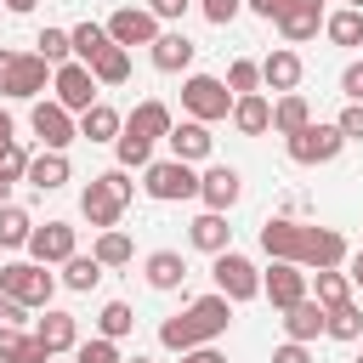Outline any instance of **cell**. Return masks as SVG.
<instances>
[{"instance_id": "obj_1", "label": "cell", "mask_w": 363, "mask_h": 363, "mask_svg": "<svg viewBox=\"0 0 363 363\" xmlns=\"http://www.w3.org/2000/svg\"><path fill=\"white\" fill-rule=\"evenodd\" d=\"M261 250L272 261H289V267H306V272H329V267H346L352 250L335 227H318V221H295V216H272L261 221Z\"/></svg>"}, {"instance_id": "obj_2", "label": "cell", "mask_w": 363, "mask_h": 363, "mask_svg": "<svg viewBox=\"0 0 363 363\" xmlns=\"http://www.w3.org/2000/svg\"><path fill=\"white\" fill-rule=\"evenodd\" d=\"M227 323H233V301L221 289H210V295L187 301L176 318L159 323V346L164 352H199V346H216L227 335Z\"/></svg>"}, {"instance_id": "obj_3", "label": "cell", "mask_w": 363, "mask_h": 363, "mask_svg": "<svg viewBox=\"0 0 363 363\" xmlns=\"http://www.w3.org/2000/svg\"><path fill=\"white\" fill-rule=\"evenodd\" d=\"M130 176L113 164V170H102V176H91L85 182V193H79V216L96 227V233H108V227H119V216H125V204H130Z\"/></svg>"}, {"instance_id": "obj_4", "label": "cell", "mask_w": 363, "mask_h": 363, "mask_svg": "<svg viewBox=\"0 0 363 363\" xmlns=\"http://www.w3.org/2000/svg\"><path fill=\"white\" fill-rule=\"evenodd\" d=\"M51 74L57 68L40 51H0V96H11V102H40Z\"/></svg>"}, {"instance_id": "obj_5", "label": "cell", "mask_w": 363, "mask_h": 363, "mask_svg": "<svg viewBox=\"0 0 363 363\" xmlns=\"http://www.w3.org/2000/svg\"><path fill=\"white\" fill-rule=\"evenodd\" d=\"M0 289H6V301L28 306V312H45L51 295H57V278H51L40 261H6V267H0Z\"/></svg>"}, {"instance_id": "obj_6", "label": "cell", "mask_w": 363, "mask_h": 363, "mask_svg": "<svg viewBox=\"0 0 363 363\" xmlns=\"http://www.w3.org/2000/svg\"><path fill=\"white\" fill-rule=\"evenodd\" d=\"M233 91H227V79H216V74H187L182 79V108H187V119H199V125H216V119H233Z\"/></svg>"}, {"instance_id": "obj_7", "label": "cell", "mask_w": 363, "mask_h": 363, "mask_svg": "<svg viewBox=\"0 0 363 363\" xmlns=\"http://www.w3.org/2000/svg\"><path fill=\"white\" fill-rule=\"evenodd\" d=\"M142 193L159 204H187V199H199V170L182 159H153L142 170Z\"/></svg>"}, {"instance_id": "obj_8", "label": "cell", "mask_w": 363, "mask_h": 363, "mask_svg": "<svg viewBox=\"0 0 363 363\" xmlns=\"http://www.w3.org/2000/svg\"><path fill=\"white\" fill-rule=\"evenodd\" d=\"M210 272H216V289H221L233 306H244V301L261 295V272H255V261L238 255V250H221V255L210 261Z\"/></svg>"}, {"instance_id": "obj_9", "label": "cell", "mask_w": 363, "mask_h": 363, "mask_svg": "<svg viewBox=\"0 0 363 363\" xmlns=\"http://www.w3.org/2000/svg\"><path fill=\"white\" fill-rule=\"evenodd\" d=\"M284 147H289V159H295V164H329V159H340L346 136H340V125H323V119H312L306 130L284 136Z\"/></svg>"}, {"instance_id": "obj_10", "label": "cell", "mask_w": 363, "mask_h": 363, "mask_svg": "<svg viewBox=\"0 0 363 363\" xmlns=\"http://www.w3.org/2000/svg\"><path fill=\"white\" fill-rule=\"evenodd\" d=\"M51 102H62L68 113L96 108V102H102V96H96V74H91L85 62H62V68L51 74Z\"/></svg>"}, {"instance_id": "obj_11", "label": "cell", "mask_w": 363, "mask_h": 363, "mask_svg": "<svg viewBox=\"0 0 363 363\" xmlns=\"http://www.w3.org/2000/svg\"><path fill=\"white\" fill-rule=\"evenodd\" d=\"M28 130L40 136V147H51V153H68V142L79 136V119H74L62 102H34V108H28Z\"/></svg>"}, {"instance_id": "obj_12", "label": "cell", "mask_w": 363, "mask_h": 363, "mask_svg": "<svg viewBox=\"0 0 363 363\" xmlns=\"http://www.w3.org/2000/svg\"><path fill=\"white\" fill-rule=\"evenodd\" d=\"M102 28H108V40H113V45H125V51H130V45H153V40L164 34V28H159V17H153L147 6H119Z\"/></svg>"}, {"instance_id": "obj_13", "label": "cell", "mask_w": 363, "mask_h": 363, "mask_svg": "<svg viewBox=\"0 0 363 363\" xmlns=\"http://www.w3.org/2000/svg\"><path fill=\"white\" fill-rule=\"evenodd\" d=\"M74 255H79V238H74L68 221H45V227H34V238H28V261H40V267H62V261H74Z\"/></svg>"}, {"instance_id": "obj_14", "label": "cell", "mask_w": 363, "mask_h": 363, "mask_svg": "<svg viewBox=\"0 0 363 363\" xmlns=\"http://www.w3.org/2000/svg\"><path fill=\"white\" fill-rule=\"evenodd\" d=\"M261 295L278 306V312H289V306H301L306 295H312V284H306V267H289V261H272V272H261Z\"/></svg>"}, {"instance_id": "obj_15", "label": "cell", "mask_w": 363, "mask_h": 363, "mask_svg": "<svg viewBox=\"0 0 363 363\" xmlns=\"http://www.w3.org/2000/svg\"><path fill=\"white\" fill-rule=\"evenodd\" d=\"M238 193H244V176L233 170V164H210L204 176H199V199H204V210H233L238 204Z\"/></svg>"}, {"instance_id": "obj_16", "label": "cell", "mask_w": 363, "mask_h": 363, "mask_svg": "<svg viewBox=\"0 0 363 363\" xmlns=\"http://www.w3.org/2000/svg\"><path fill=\"white\" fill-rule=\"evenodd\" d=\"M193 51H199V45H193L182 28H164V34L147 45V57H153L159 74H187V68H193Z\"/></svg>"}, {"instance_id": "obj_17", "label": "cell", "mask_w": 363, "mask_h": 363, "mask_svg": "<svg viewBox=\"0 0 363 363\" xmlns=\"http://www.w3.org/2000/svg\"><path fill=\"white\" fill-rule=\"evenodd\" d=\"M187 244H193V250H204L210 261H216L221 250H233V227H227V216H221V210L193 216V221H187Z\"/></svg>"}, {"instance_id": "obj_18", "label": "cell", "mask_w": 363, "mask_h": 363, "mask_svg": "<svg viewBox=\"0 0 363 363\" xmlns=\"http://www.w3.org/2000/svg\"><path fill=\"white\" fill-rule=\"evenodd\" d=\"M278 34H284V45H306L318 28H323V6H306V0H289L284 6V17L272 23Z\"/></svg>"}, {"instance_id": "obj_19", "label": "cell", "mask_w": 363, "mask_h": 363, "mask_svg": "<svg viewBox=\"0 0 363 363\" xmlns=\"http://www.w3.org/2000/svg\"><path fill=\"white\" fill-rule=\"evenodd\" d=\"M125 130H130V136H142V142H159V136H170V130H176V119H170V108H164L159 96H147V102H136V108L125 113Z\"/></svg>"}, {"instance_id": "obj_20", "label": "cell", "mask_w": 363, "mask_h": 363, "mask_svg": "<svg viewBox=\"0 0 363 363\" xmlns=\"http://www.w3.org/2000/svg\"><path fill=\"white\" fill-rule=\"evenodd\" d=\"M164 142H170V159H182V164H199V159H210V147H216L210 125H199V119H182Z\"/></svg>"}, {"instance_id": "obj_21", "label": "cell", "mask_w": 363, "mask_h": 363, "mask_svg": "<svg viewBox=\"0 0 363 363\" xmlns=\"http://www.w3.org/2000/svg\"><path fill=\"white\" fill-rule=\"evenodd\" d=\"M34 335H40V346H45L51 357H57V352H74V346H79V318L45 306V318H34Z\"/></svg>"}, {"instance_id": "obj_22", "label": "cell", "mask_w": 363, "mask_h": 363, "mask_svg": "<svg viewBox=\"0 0 363 363\" xmlns=\"http://www.w3.org/2000/svg\"><path fill=\"white\" fill-rule=\"evenodd\" d=\"M0 363H51V352L40 346V335H34V329L0 323Z\"/></svg>"}, {"instance_id": "obj_23", "label": "cell", "mask_w": 363, "mask_h": 363, "mask_svg": "<svg viewBox=\"0 0 363 363\" xmlns=\"http://www.w3.org/2000/svg\"><path fill=\"white\" fill-rule=\"evenodd\" d=\"M261 85H267V91H278V96H289V91L301 85V51L278 45V51L261 62Z\"/></svg>"}, {"instance_id": "obj_24", "label": "cell", "mask_w": 363, "mask_h": 363, "mask_svg": "<svg viewBox=\"0 0 363 363\" xmlns=\"http://www.w3.org/2000/svg\"><path fill=\"white\" fill-rule=\"evenodd\" d=\"M68 176H74L68 153H51V147H40V153L28 159V187H40V193H57V187H68Z\"/></svg>"}, {"instance_id": "obj_25", "label": "cell", "mask_w": 363, "mask_h": 363, "mask_svg": "<svg viewBox=\"0 0 363 363\" xmlns=\"http://www.w3.org/2000/svg\"><path fill=\"white\" fill-rule=\"evenodd\" d=\"M323 323H329V312H323V306L306 295L301 306H289V312H284V340H301V346H312V340L323 335Z\"/></svg>"}, {"instance_id": "obj_26", "label": "cell", "mask_w": 363, "mask_h": 363, "mask_svg": "<svg viewBox=\"0 0 363 363\" xmlns=\"http://www.w3.org/2000/svg\"><path fill=\"white\" fill-rule=\"evenodd\" d=\"M233 130L238 136H261V130H272V102L255 91V96H238L233 102Z\"/></svg>"}, {"instance_id": "obj_27", "label": "cell", "mask_w": 363, "mask_h": 363, "mask_svg": "<svg viewBox=\"0 0 363 363\" xmlns=\"http://www.w3.org/2000/svg\"><path fill=\"white\" fill-rule=\"evenodd\" d=\"M119 130H125V113L108 108V102H96V108L79 113V136L85 142H119Z\"/></svg>"}, {"instance_id": "obj_28", "label": "cell", "mask_w": 363, "mask_h": 363, "mask_svg": "<svg viewBox=\"0 0 363 363\" xmlns=\"http://www.w3.org/2000/svg\"><path fill=\"white\" fill-rule=\"evenodd\" d=\"M142 272H147V284H153V289H182L187 261H182V250H153V255L142 261Z\"/></svg>"}, {"instance_id": "obj_29", "label": "cell", "mask_w": 363, "mask_h": 363, "mask_svg": "<svg viewBox=\"0 0 363 363\" xmlns=\"http://www.w3.org/2000/svg\"><path fill=\"white\" fill-rule=\"evenodd\" d=\"M68 40H74V62H85V68L113 45V40H108V28H102V23H91V17H85V23H74V28H68Z\"/></svg>"}, {"instance_id": "obj_30", "label": "cell", "mask_w": 363, "mask_h": 363, "mask_svg": "<svg viewBox=\"0 0 363 363\" xmlns=\"http://www.w3.org/2000/svg\"><path fill=\"white\" fill-rule=\"evenodd\" d=\"M306 125H312V108H306L301 91H289V96L272 102V130H278V136H295V130H306Z\"/></svg>"}, {"instance_id": "obj_31", "label": "cell", "mask_w": 363, "mask_h": 363, "mask_svg": "<svg viewBox=\"0 0 363 363\" xmlns=\"http://www.w3.org/2000/svg\"><path fill=\"white\" fill-rule=\"evenodd\" d=\"M34 238V216L23 204H0V250H28Z\"/></svg>"}, {"instance_id": "obj_32", "label": "cell", "mask_w": 363, "mask_h": 363, "mask_svg": "<svg viewBox=\"0 0 363 363\" xmlns=\"http://www.w3.org/2000/svg\"><path fill=\"white\" fill-rule=\"evenodd\" d=\"M91 255H96L102 267H130V261H136V244H130V238H125L119 227H108V233H96Z\"/></svg>"}, {"instance_id": "obj_33", "label": "cell", "mask_w": 363, "mask_h": 363, "mask_svg": "<svg viewBox=\"0 0 363 363\" xmlns=\"http://www.w3.org/2000/svg\"><path fill=\"white\" fill-rule=\"evenodd\" d=\"M102 272H108V267H102L96 255H74V261H62V284H68L74 295H91V289L102 284Z\"/></svg>"}, {"instance_id": "obj_34", "label": "cell", "mask_w": 363, "mask_h": 363, "mask_svg": "<svg viewBox=\"0 0 363 363\" xmlns=\"http://www.w3.org/2000/svg\"><path fill=\"white\" fill-rule=\"evenodd\" d=\"M323 34H329L335 45H363V11H352V6L329 11V17H323Z\"/></svg>"}, {"instance_id": "obj_35", "label": "cell", "mask_w": 363, "mask_h": 363, "mask_svg": "<svg viewBox=\"0 0 363 363\" xmlns=\"http://www.w3.org/2000/svg\"><path fill=\"white\" fill-rule=\"evenodd\" d=\"M91 74H96V85H125V79H130V51H125V45H108V51L91 62Z\"/></svg>"}, {"instance_id": "obj_36", "label": "cell", "mask_w": 363, "mask_h": 363, "mask_svg": "<svg viewBox=\"0 0 363 363\" xmlns=\"http://www.w3.org/2000/svg\"><path fill=\"white\" fill-rule=\"evenodd\" d=\"M312 301H318L323 312H329V306H340V301H352V278H346V272H335V267H329V272H318V278H312Z\"/></svg>"}, {"instance_id": "obj_37", "label": "cell", "mask_w": 363, "mask_h": 363, "mask_svg": "<svg viewBox=\"0 0 363 363\" xmlns=\"http://www.w3.org/2000/svg\"><path fill=\"white\" fill-rule=\"evenodd\" d=\"M323 335H335V340H357V335H363V306H357V301H340V306H329V323H323Z\"/></svg>"}, {"instance_id": "obj_38", "label": "cell", "mask_w": 363, "mask_h": 363, "mask_svg": "<svg viewBox=\"0 0 363 363\" xmlns=\"http://www.w3.org/2000/svg\"><path fill=\"white\" fill-rule=\"evenodd\" d=\"M113 159H119V170H147V164H153V142H142V136L119 130V142H113Z\"/></svg>"}, {"instance_id": "obj_39", "label": "cell", "mask_w": 363, "mask_h": 363, "mask_svg": "<svg viewBox=\"0 0 363 363\" xmlns=\"http://www.w3.org/2000/svg\"><path fill=\"white\" fill-rule=\"evenodd\" d=\"M136 329V312L125 306V301H108L102 312H96V335H108V340H125Z\"/></svg>"}, {"instance_id": "obj_40", "label": "cell", "mask_w": 363, "mask_h": 363, "mask_svg": "<svg viewBox=\"0 0 363 363\" xmlns=\"http://www.w3.org/2000/svg\"><path fill=\"white\" fill-rule=\"evenodd\" d=\"M40 57L51 62V68H62V62H74V40H68V28H40Z\"/></svg>"}, {"instance_id": "obj_41", "label": "cell", "mask_w": 363, "mask_h": 363, "mask_svg": "<svg viewBox=\"0 0 363 363\" xmlns=\"http://www.w3.org/2000/svg\"><path fill=\"white\" fill-rule=\"evenodd\" d=\"M227 91H233V96H255V91H261V62L238 57V62L227 68Z\"/></svg>"}, {"instance_id": "obj_42", "label": "cell", "mask_w": 363, "mask_h": 363, "mask_svg": "<svg viewBox=\"0 0 363 363\" xmlns=\"http://www.w3.org/2000/svg\"><path fill=\"white\" fill-rule=\"evenodd\" d=\"M74 363H125V357H119V346L108 335H96V340H79L74 346Z\"/></svg>"}, {"instance_id": "obj_43", "label": "cell", "mask_w": 363, "mask_h": 363, "mask_svg": "<svg viewBox=\"0 0 363 363\" xmlns=\"http://www.w3.org/2000/svg\"><path fill=\"white\" fill-rule=\"evenodd\" d=\"M28 159H34V153H28L23 142H11V147L0 153V182H28Z\"/></svg>"}, {"instance_id": "obj_44", "label": "cell", "mask_w": 363, "mask_h": 363, "mask_svg": "<svg viewBox=\"0 0 363 363\" xmlns=\"http://www.w3.org/2000/svg\"><path fill=\"white\" fill-rule=\"evenodd\" d=\"M335 125H340V136H346V142H363V102H346Z\"/></svg>"}, {"instance_id": "obj_45", "label": "cell", "mask_w": 363, "mask_h": 363, "mask_svg": "<svg viewBox=\"0 0 363 363\" xmlns=\"http://www.w3.org/2000/svg\"><path fill=\"white\" fill-rule=\"evenodd\" d=\"M199 6H204V17H210L216 28H227V23L244 11V0H199Z\"/></svg>"}, {"instance_id": "obj_46", "label": "cell", "mask_w": 363, "mask_h": 363, "mask_svg": "<svg viewBox=\"0 0 363 363\" xmlns=\"http://www.w3.org/2000/svg\"><path fill=\"white\" fill-rule=\"evenodd\" d=\"M340 96L346 102H363V62H346L340 68Z\"/></svg>"}, {"instance_id": "obj_47", "label": "cell", "mask_w": 363, "mask_h": 363, "mask_svg": "<svg viewBox=\"0 0 363 363\" xmlns=\"http://www.w3.org/2000/svg\"><path fill=\"white\" fill-rule=\"evenodd\" d=\"M272 363H312V352H306L301 340H284V346L272 352Z\"/></svg>"}, {"instance_id": "obj_48", "label": "cell", "mask_w": 363, "mask_h": 363, "mask_svg": "<svg viewBox=\"0 0 363 363\" xmlns=\"http://www.w3.org/2000/svg\"><path fill=\"white\" fill-rule=\"evenodd\" d=\"M284 6H289V0H244V11H255V17H267V23H278Z\"/></svg>"}, {"instance_id": "obj_49", "label": "cell", "mask_w": 363, "mask_h": 363, "mask_svg": "<svg viewBox=\"0 0 363 363\" xmlns=\"http://www.w3.org/2000/svg\"><path fill=\"white\" fill-rule=\"evenodd\" d=\"M187 6H193V0H147V11H153L159 23H170V17H182Z\"/></svg>"}, {"instance_id": "obj_50", "label": "cell", "mask_w": 363, "mask_h": 363, "mask_svg": "<svg viewBox=\"0 0 363 363\" xmlns=\"http://www.w3.org/2000/svg\"><path fill=\"white\" fill-rule=\"evenodd\" d=\"M182 363H227L216 346H199V352H182Z\"/></svg>"}, {"instance_id": "obj_51", "label": "cell", "mask_w": 363, "mask_h": 363, "mask_svg": "<svg viewBox=\"0 0 363 363\" xmlns=\"http://www.w3.org/2000/svg\"><path fill=\"white\" fill-rule=\"evenodd\" d=\"M11 142H17V125H11V113H6V108H0V153H6V147H11Z\"/></svg>"}, {"instance_id": "obj_52", "label": "cell", "mask_w": 363, "mask_h": 363, "mask_svg": "<svg viewBox=\"0 0 363 363\" xmlns=\"http://www.w3.org/2000/svg\"><path fill=\"white\" fill-rule=\"evenodd\" d=\"M346 267H352V272H346V278H352V284H357V289H363V250H357V255H352V261H346Z\"/></svg>"}, {"instance_id": "obj_53", "label": "cell", "mask_w": 363, "mask_h": 363, "mask_svg": "<svg viewBox=\"0 0 363 363\" xmlns=\"http://www.w3.org/2000/svg\"><path fill=\"white\" fill-rule=\"evenodd\" d=\"M40 0H6V11H34Z\"/></svg>"}, {"instance_id": "obj_54", "label": "cell", "mask_w": 363, "mask_h": 363, "mask_svg": "<svg viewBox=\"0 0 363 363\" xmlns=\"http://www.w3.org/2000/svg\"><path fill=\"white\" fill-rule=\"evenodd\" d=\"M0 204H11V182H0Z\"/></svg>"}, {"instance_id": "obj_55", "label": "cell", "mask_w": 363, "mask_h": 363, "mask_svg": "<svg viewBox=\"0 0 363 363\" xmlns=\"http://www.w3.org/2000/svg\"><path fill=\"white\" fill-rule=\"evenodd\" d=\"M346 6H352V11H363V0H346Z\"/></svg>"}, {"instance_id": "obj_56", "label": "cell", "mask_w": 363, "mask_h": 363, "mask_svg": "<svg viewBox=\"0 0 363 363\" xmlns=\"http://www.w3.org/2000/svg\"><path fill=\"white\" fill-rule=\"evenodd\" d=\"M125 363H153V357H125Z\"/></svg>"}, {"instance_id": "obj_57", "label": "cell", "mask_w": 363, "mask_h": 363, "mask_svg": "<svg viewBox=\"0 0 363 363\" xmlns=\"http://www.w3.org/2000/svg\"><path fill=\"white\" fill-rule=\"evenodd\" d=\"M0 312H6V289H0Z\"/></svg>"}, {"instance_id": "obj_58", "label": "cell", "mask_w": 363, "mask_h": 363, "mask_svg": "<svg viewBox=\"0 0 363 363\" xmlns=\"http://www.w3.org/2000/svg\"><path fill=\"white\" fill-rule=\"evenodd\" d=\"M306 6H323V0H306Z\"/></svg>"}, {"instance_id": "obj_59", "label": "cell", "mask_w": 363, "mask_h": 363, "mask_svg": "<svg viewBox=\"0 0 363 363\" xmlns=\"http://www.w3.org/2000/svg\"><path fill=\"white\" fill-rule=\"evenodd\" d=\"M352 363H363V352H357V357H352Z\"/></svg>"}]
</instances>
